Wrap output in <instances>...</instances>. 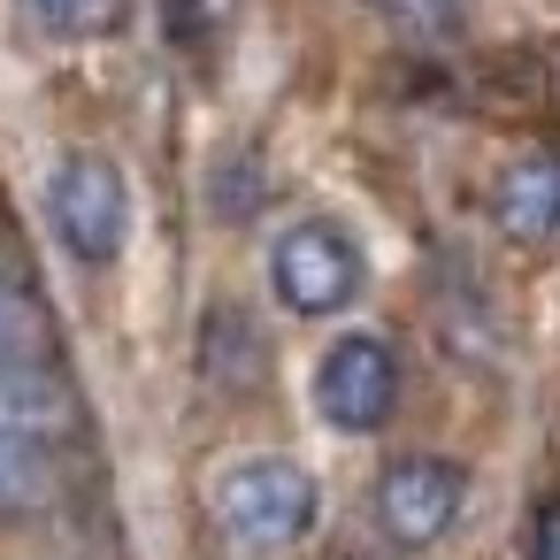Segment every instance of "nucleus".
I'll list each match as a JSON object with an SVG mask.
<instances>
[{"label": "nucleus", "instance_id": "nucleus-1", "mask_svg": "<svg viewBox=\"0 0 560 560\" xmlns=\"http://www.w3.org/2000/svg\"><path fill=\"white\" fill-rule=\"evenodd\" d=\"M215 529L246 560H284L323 529V476L292 453H238L208 483Z\"/></svg>", "mask_w": 560, "mask_h": 560}, {"label": "nucleus", "instance_id": "nucleus-2", "mask_svg": "<svg viewBox=\"0 0 560 560\" xmlns=\"http://www.w3.org/2000/svg\"><path fill=\"white\" fill-rule=\"evenodd\" d=\"M361 284H369V261H361V246H353L346 223L300 215L292 231H277V246H269V292L292 315H307V323L346 315L361 300Z\"/></svg>", "mask_w": 560, "mask_h": 560}, {"label": "nucleus", "instance_id": "nucleus-3", "mask_svg": "<svg viewBox=\"0 0 560 560\" xmlns=\"http://www.w3.org/2000/svg\"><path fill=\"white\" fill-rule=\"evenodd\" d=\"M47 223L62 238L70 261L85 269H108L131 238V185L108 154H62L47 170Z\"/></svg>", "mask_w": 560, "mask_h": 560}, {"label": "nucleus", "instance_id": "nucleus-4", "mask_svg": "<svg viewBox=\"0 0 560 560\" xmlns=\"http://www.w3.org/2000/svg\"><path fill=\"white\" fill-rule=\"evenodd\" d=\"M399 407V346L384 330H346L323 346L315 361V415L338 438H369L384 430Z\"/></svg>", "mask_w": 560, "mask_h": 560}, {"label": "nucleus", "instance_id": "nucleus-5", "mask_svg": "<svg viewBox=\"0 0 560 560\" xmlns=\"http://www.w3.org/2000/svg\"><path fill=\"white\" fill-rule=\"evenodd\" d=\"M369 506H376V529L399 552H430V545L453 537V522L468 506V468L445 460V453H399V460H384Z\"/></svg>", "mask_w": 560, "mask_h": 560}, {"label": "nucleus", "instance_id": "nucleus-6", "mask_svg": "<svg viewBox=\"0 0 560 560\" xmlns=\"http://www.w3.org/2000/svg\"><path fill=\"white\" fill-rule=\"evenodd\" d=\"M491 231L506 246H552L560 238V147H529L491 177Z\"/></svg>", "mask_w": 560, "mask_h": 560}, {"label": "nucleus", "instance_id": "nucleus-7", "mask_svg": "<svg viewBox=\"0 0 560 560\" xmlns=\"http://www.w3.org/2000/svg\"><path fill=\"white\" fill-rule=\"evenodd\" d=\"M0 430L32 445H70L78 438V392L39 361V369H0Z\"/></svg>", "mask_w": 560, "mask_h": 560}, {"label": "nucleus", "instance_id": "nucleus-8", "mask_svg": "<svg viewBox=\"0 0 560 560\" xmlns=\"http://www.w3.org/2000/svg\"><path fill=\"white\" fill-rule=\"evenodd\" d=\"M261 330H254V315L246 307H231V300H215L208 315H200V369H208V384H223V392H246V384H261Z\"/></svg>", "mask_w": 560, "mask_h": 560}, {"label": "nucleus", "instance_id": "nucleus-9", "mask_svg": "<svg viewBox=\"0 0 560 560\" xmlns=\"http://www.w3.org/2000/svg\"><path fill=\"white\" fill-rule=\"evenodd\" d=\"M62 499V445H32L0 430V514H32Z\"/></svg>", "mask_w": 560, "mask_h": 560}, {"label": "nucleus", "instance_id": "nucleus-10", "mask_svg": "<svg viewBox=\"0 0 560 560\" xmlns=\"http://www.w3.org/2000/svg\"><path fill=\"white\" fill-rule=\"evenodd\" d=\"M24 9V24L32 32H47V39H108L116 24H124V0H16Z\"/></svg>", "mask_w": 560, "mask_h": 560}, {"label": "nucleus", "instance_id": "nucleus-11", "mask_svg": "<svg viewBox=\"0 0 560 560\" xmlns=\"http://www.w3.org/2000/svg\"><path fill=\"white\" fill-rule=\"evenodd\" d=\"M47 353V315L32 307V292L0 284V369H39Z\"/></svg>", "mask_w": 560, "mask_h": 560}, {"label": "nucleus", "instance_id": "nucleus-12", "mask_svg": "<svg viewBox=\"0 0 560 560\" xmlns=\"http://www.w3.org/2000/svg\"><path fill=\"white\" fill-rule=\"evenodd\" d=\"M369 9L407 39H453L468 24V0H369Z\"/></svg>", "mask_w": 560, "mask_h": 560}, {"label": "nucleus", "instance_id": "nucleus-13", "mask_svg": "<svg viewBox=\"0 0 560 560\" xmlns=\"http://www.w3.org/2000/svg\"><path fill=\"white\" fill-rule=\"evenodd\" d=\"M162 16H170V39L185 55H208L215 32L231 24V0H162Z\"/></svg>", "mask_w": 560, "mask_h": 560}, {"label": "nucleus", "instance_id": "nucleus-14", "mask_svg": "<svg viewBox=\"0 0 560 560\" xmlns=\"http://www.w3.org/2000/svg\"><path fill=\"white\" fill-rule=\"evenodd\" d=\"M529 560H560V491L537 499V514H529Z\"/></svg>", "mask_w": 560, "mask_h": 560}, {"label": "nucleus", "instance_id": "nucleus-15", "mask_svg": "<svg viewBox=\"0 0 560 560\" xmlns=\"http://www.w3.org/2000/svg\"><path fill=\"white\" fill-rule=\"evenodd\" d=\"M0 277H9V223H0Z\"/></svg>", "mask_w": 560, "mask_h": 560}, {"label": "nucleus", "instance_id": "nucleus-16", "mask_svg": "<svg viewBox=\"0 0 560 560\" xmlns=\"http://www.w3.org/2000/svg\"><path fill=\"white\" fill-rule=\"evenodd\" d=\"M552 93H560V62H552Z\"/></svg>", "mask_w": 560, "mask_h": 560}]
</instances>
